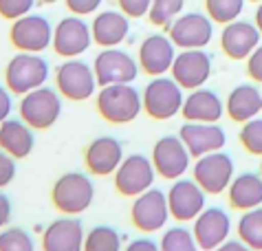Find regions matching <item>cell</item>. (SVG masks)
Masks as SVG:
<instances>
[{
	"label": "cell",
	"instance_id": "obj_1",
	"mask_svg": "<svg viewBox=\"0 0 262 251\" xmlns=\"http://www.w3.org/2000/svg\"><path fill=\"white\" fill-rule=\"evenodd\" d=\"M95 108L104 121L123 126L135 121L139 113H143V101L141 93L133 84H111L99 88L95 95Z\"/></svg>",
	"mask_w": 262,
	"mask_h": 251
},
{
	"label": "cell",
	"instance_id": "obj_2",
	"mask_svg": "<svg viewBox=\"0 0 262 251\" xmlns=\"http://www.w3.org/2000/svg\"><path fill=\"white\" fill-rule=\"evenodd\" d=\"M95 201V183L84 172H67L51 187V203L62 216H79Z\"/></svg>",
	"mask_w": 262,
	"mask_h": 251
},
{
	"label": "cell",
	"instance_id": "obj_3",
	"mask_svg": "<svg viewBox=\"0 0 262 251\" xmlns=\"http://www.w3.org/2000/svg\"><path fill=\"white\" fill-rule=\"evenodd\" d=\"M49 62L40 53H16L7 62L5 69V86L11 95H27L35 88L45 86L49 79Z\"/></svg>",
	"mask_w": 262,
	"mask_h": 251
},
{
	"label": "cell",
	"instance_id": "obj_4",
	"mask_svg": "<svg viewBox=\"0 0 262 251\" xmlns=\"http://www.w3.org/2000/svg\"><path fill=\"white\" fill-rule=\"evenodd\" d=\"M141 101H143V113L150 119L167 121L174 115L181 113L185 95H183V88L174 82L172 77L159 75V77H152L145 84L141 93Z\"/></svg>",
	"mask_w": 262,
	"mask_h": 251
},
{
	"label": "cell",
	"instance_id": "obj_5",
	"mask_svg": "<svg viewBox=\"0 0 262 251\" xmlns=\"http://www.w3.org/2000/svg\"><path fill=\"white\" fill-rule=\"evenodd\" d=\"M20 119L33 130H49L62 115V95L51 86H40L23 95L18 104Z\"/></svg>",
	"mask_w": 262,
	"mask_h": 251
},
{
	"label": "cell",
	"instance_id": "obj_6",
	"mask_svg": "<svg viewBox=\"0 0 262 251\" xmlns=\"http://www.w3.org/2000/svg\"><path fill=\"white\" fill-rule=\"evenodd\" d=\"M55 91L69 101H86L97 91L95 71L89 62L71 57L55 69Z\"/></svg>",
	"mask_w": 262,
	"mask_h": 251
},
{
	"label": "cell",
	"instance_id": "obj_7",
	"mask_svg": "<svg viewBox=\"0 0 262 251\" xmlns=\"http://www.w3.org/2000/svg\"><path fill=\"white\" fill-rule=\"evenodd\" d=\"M155 165L145 154H128L113 174V185L117 194L126 198H137L145 190L155 185Z\"/></svg>",
	"mask_w": 262,
	"mask_h": 251
},
{
	"label": "cell",
	"instance_id": "obj_8",
	"mask_svg": "<svg viewBox=\"0 0 262 251\" xmlns=\"http://www.w3.org/2000/svg\"><path fill=\"white\" fill-rule=\"evenodd\" d=\"M192 179L203 187L205 194H223V192H227L231 179H234V159L223 150L199 157L192 165Z\"/></svg>",
	"mask_w": 262,
	"mask_h": 251
},
{
	"label": "cell",
	"instance_id": "obj_9",
	"mask_svg": "<svg viewBox=\"0 0 262 251\" xmlns=\"http://www.w3.org/2000/svg\"><path fill=\"white\" fill-rule=\"evenodd\" d=\"M97 86H111V84H133L139 75V62L135 60L128 51L119 47L101 49L93 62Z\"/></svg>",
	"mask_w": 262,
	"mask_h": 251
},
{
	"label": "cell",
	"instance_id": "obj_10",
	"mask_svg": "<svg viewBox=\"0 0 262 251\" xmlns=\"http://www.w3.org/2000/svg\"><path fill=\"white\" fill-rule=\"evenodd\" d=\"M9 42L16 51L23 53H42L53 42V27L47 16L40 13H27V16L13 20L9 29Z\"/></svg>",
	"mask_w": 262,
	"mask_h": 251
},
{
	"label": "cell",
	"instance_id": "obj_11",
	"mask_svg": "<svg viewBox=\"0 0 262 251\" xmlns=\"http://www.w3.org/2000/svg\"><path fill=\"white\" fill-rule=\"evenodd\" d=\"M167 218H170V207H167V194L163 190L152 185L139 194L130 205V220L139 232L155 234L163 229Z\"/></svg>",
	"mask_w": 262,
	"mask_h": 251
},
{
	"label": "cell",
	"instance_id": "obj_12",
	"mask_svg": "<svg viewBox=\"0 0 262 251\" xmlns=\"http://www.w3.org/2000/svg\"><path fill=\"white\" fill-rule=\"evenodd\" d=\"M150 161H152V165H155V172L165 181L183 179V174L192 165V157L179 135L177 137L165 135L161 139H157L155 148H152Z\"/></svg>",
	"mask_w": 262,
	"mask_h": 251
},
{
	"label": "cell",
	"instance_id": "obj_13",
	"mask_svg": "<svg viewBox=\"0 0 262 251\" xmlns=\"http://www.w3.org/2000/svg\"><path fill=\"white\" fill-rule=\"evenodd\" d=\"M170 73V77L181 88H187V91L203 88L212 77V55L205 49H183L174 57Z\"/></svg>",
	"mask_w": 262,
	"mask_h": 251
},
{
	"label": "cell",
	"instance_id": "obj_14",
	"mask_svg": "<svg viewBox=\"0 0 262 251\" xmlns=\"http://www.w3.org/2000/svg\"><path fill=\"white\" fill-rule=\"evenodd\" d=\"M91 44H93L91 25L82 16H67L53 27V42H51V47L64 60L79 57L89 51Z\"/></svg>",
	"mask_w": 262,
	"mask_h": 251
},
{
	"label": "cell",
	"instance_id": "obj_15",
	"mask_svg": "<svg viewBox=\"0 0 262 251\" xmlns=\"http://www.w3.org/2000/svg\"><path fill=\"white\" fill-rule=\"evenodd\" d=\"M167 35L177 49H205L214 38V22L199 11L181 13L167 29Z\"/></svg>",
	"mask_w": 262,
	"mask_h": 251
},
{
	"label": "cell",
	"instance_id": "obj_16",
	"mask_svg": "<svg viewBox=\"0 0 262 251\" xmlns=\"http://www.w3.org/2000/svg\"><path fill=\"white\" fill-rule=\"evenodd\" d=\"M207 194L194 179H177L167 190V207L170 216L179 223H190L205 210Z\"/></svg>",
	"mask_w": 262,
	"mask_h": 251
},
{
	"label": "cell",
	"instance_id": "obj_17",
	"mask_svg": "<svg viewBox=\"0 0 262 251\" xmlns=\"http://www.w3.org/2000/svg\"><path fill=\"white\" fill-rule=\"evenodd\" d=\"M174 42L170 40V35L165 33H150L148 38H143L139 44V69L150 77H159L170 73L177 51H174Z\"/></svg>",
	"mask_w": 262,
	"mask_h": 251
},
{
	"label": "cell",
	"instance_id": "obj_18",
	"mask_svg": "<svg viewBox=\"0 0 262 251\" xmlns=\"http://www.w3.org/2000/svg\"><path fill=\"white\" fill-rule=\"evenodd\" d=\"M231 218L223 207H205L194 218V240L201 251H214L229 238Z\"/></svg>",
	"mask_w": 262,
	"mask_h": 251
},
{
	"label": "cell",
	"instance_id": "obj_19",
	"mask_svg": "<svg viewBox=\"0 0 262 251\" xmlns=\"http://www.w3.org/2000/svg\"><path fill=\"white\" fill-rule=\"evenodd\" d=\"M179 137H181V141L185 143L192 159L205 157L209 152H218L227 143V135H225V130L218 123L185 121L179 130Z\"/></svg>",
	"mask_w": 262,
	"mask_h": 251
},
{
	"label": "cell",
	"instance_id": "obj_20",
	"mask_svg": "<svg viewBox=\"0 0 262 251\" xmlns=\"http://www.w3.org/2000/svg\"><path fill=\"white\" fill-rule=\"evenodd\" d=\"M84 236V225L77 216L55 218L42 232V251H82Z\"/></svg>",
	"mask_w": 262,
	"mask_h": 251
},
{
	"label": "cell",
	"instance_id": "obj_21",
	"mask_svg": "<svg viewBox=\"0 0 262 251\" xmlns=\"http://www.w3.org/2000/svg\"><path fill=\"white\" fill-rule=\"evenodd\" d=\"M260 31L253 22L234 20L229 25H223L221 33V49L229 60H247L260 44Z\"/></svg>",
	"mask_w": 262,
	"mask_h": 251
},
{
	"label": "cell",
	"instance_id": "obj_22",
	"mask_svg": "<svg viewBox=\"0 0 262 251\" xmlns=\"http://www.w3.org/2000/svg\"><path fill=\"white\" fill-rule=\"evenodd\" d=\"M123 161V145L115 137H97L86 145L84 165L93 176H111Z\"/></svg>",
	"mask_w": 262,
	"mask_h": 251
},
{
	"label": "cell",
	"instance_id": "obj_23",
	"mask_svg": "<svg viewBox=\"0 0 262 251\" xmlns=\"http://www.w3.org/2000/svg\"><path fill=\"white\" fill-rule=\"evenodd\" d=\"M181 115L185 121L194 123H218L225 115V101L218 97L216 91L203 86L190 91L183 101V108H181Z\"/></svg>",
	"mask_w": 262,
	"mask_h": 251
},
{
	"label": "cell",
	"instance_id": "obj_24",
	"mask_svg": "<svg viewBox=\"0 0 262 251\" xmlns=\"http://www.w3.org/2000/svg\"><path fill=\"white\" fill-rule=\"evenodd\" d=\"M91 33H93V42L101 49L119 47L130 33V18L126 13L115 9L99 11L91 22Z\"/></svg>",
	"mask_w": 262,
	"mask_h": 251
},
{
	"label": "cell",
	"instance_id": "obj_25",
	"mask_svg": "<svg viewBox=\"0 0 262 251\" xmlns=\"http://www.w3.org/2000/svg\"><path fill=\"white\" fill-rule=\"evenodd\" d=\"M35 148V135L33 128L27 126L23 119L9 117L0 123V150H5L13 159H27Z\"/></svg>",
	"mask_w": 262,
	"mask_h": 251
},
{
	"label": "cell",
	"instance_id": "obj_26",
	"mask_svg": "<svg viewBox=\"0 0 262 251\" xmlns=\"http://www.w3.org/2000/svg\"><path fill=\"white\" fill-rule=\"evenodd\" d=\"M225 113L231 121L245 123L260 117L262 113V93L256 84H238L234 91L227 95V104H225Z\"/></svg>",
	"mask_w": 262,
	"mask_h": 251
},
{
	"label": "cell",
	"instance_id": "obj_27",
	"mask_svg": "<svg viewBox=\"0 0 262 251\" xmlns=\"http://www.w3.org/2000/svg\"><path fill=\"white\" fill-rule=\"evenodd\" d=\"M229 205L238 212H249L262 205V176L260 172H243L231 179L227 187Z\"/></svg>",
	"mask_w": 262,
	"mask_h": 251
},
{
	"label": "cell",
	"instance_id": "obj_28",
	"mask_svg": "<svg viewBox=\"0 0 262 251\" xmlns=\"http://www.w3.org/2000/svg\"><path fill=\"white\" fill-rule=\"evenodd\" d=\"M238 238L251 251H262V205L249 212H243L236 225Z\"/></svg>",
	"mask_w": 262,
	"mask_h": 251
},
{
	"label": "cell",
	"instance_id": "obj_29",
	"mask_svg": "<svg viewBox=\"0 0 262 251\" xmlns=\"http://www.w3.org/2000/svg\"><path fill=\"white\" fill-rule=\"evenodd\" d=\"M82 251H121V236L111 225H97L84 236Z\"/></svg>",
	"mask_w": 262,
	"mask_h": 251
},
{
	"label": "cell",
	"instance_id": "obj_30",
	"mask_svg": "<svg viewBox=\"0 0 262 251\" xmlns=\"http://www.w3.org/2000/svg\"><path fill=\"white\" fill-rule=\"evenodd\" d=\"M183 7H185V0H152L150 11H148L150 25L170 29L172 22L181 16Z\"/></svg>",
	"mask_w": 262,
	"mask_h": 251
},
{
	"label": "cell",
	"instance_id": "obj_31",
	"mask_svg": "<svg viewBox=\"0 0 262 251\" xmlns=\"http://www.w3.org/2000/svg\"><path fill=\"white\" fill-rule=\"evenodd\" d=\"M205 9L212 22L229 25L240 18L245 9V0H205Z\"/></svg>",
	"mask_w": 262,
	"mask_h": 251
},
{
	"label": "cell",
	"instance_id": "obj_32",
	"mask_svg": "<svg viewBox=\"0 0 262 251\" xmlns=\"http://www.w3.org/2000/svg\"><path fill=\"white\" fill-rule=\"evenodd\" d=\"M159 249L161 251H201L194 240V234L181 225L165 229V234L161 236V242H159Z\"/></svg>",
	"mask_w": 262,
	"mask_h": 251
},
{
	"label": "cell",
	"instance_id": "obj_33",
	"mask_svg": "<svg viewBox=\"0 0 262 251\" xmlns=\"http://www.w3.org/2000/svg\"><path fill=\"white\" fill-rule=\"evenodd\" d=\"M0 251H35V240L23 227H5L0 232Z\"/></svg>",
	"mask_w": 262,
	"mask_h": 251
},
{
	"label": "cell",
	"instance_id": "obj_34",
	"mask_svg": "<svg viewBox=\"0 0 262 251\" xmlns=\"http://www.w3.org/2000/svg\"><path fill=\"white\" fill-rule=\"evenodd\" d=\"M238 139L249 154L262 157V117H253V119L245 121L238 132Z\"/></svg>",
	"mask_w": 262,
	"mask_h": 251
},
{
	"label": "cell",
	"instance_id": "obj_35",
	"mask_svg": "<svg viewBox=\"0 0 262 251\" xmlns=\"http://www.w3.org/2000/svg\"><path fill=\"white\" fill-rule=\"evenodd\" d=\"M38 0H0V18L5 20H18L33 11Z\"/></svg>",
	"mask_w": 262,
	"mask_h": 251
},
{
	"label": "cell",
	"instance_id": "obj_36",
	"mask_svg": "<svg viewBox=\"0 0 262 251\" xmlns=\"http://www.w3.org/2000/svg\"><path fill=\"white\" fill-rule=\"evenodd\" d=\"M119 11L126 13L128 18H143L148 16L152 0H117Z\"/></svg>",
	"mask_w": 262,
	"mask_h": 251
},
{
	"label": "cell",
	"instance_id": "obj_37",
	"mask_svg": "<svg viewBox=\"0 0 262 251\" xmlns=\"http://www.w3.org/2000/svg\"><path fill=\"white\" fill-rule=\"evenodd\" d=\"M16 172H18L16 159L9 157L5 150H0V190H5L9 183H13Z\"/></svg>",
	"mask_w": 262,
	"mask_h": 251
},
{
	"label": "cell",
	"instance_id": "obj_38",
	"mask_svg": "<svg viewBox=\"0 0 262 251\" xmlns=\"http://www.w3.org/2000/svg\"><path fill=\"white\" fill-rule=\"evenodd\" d=\"M67 3V9L73 13V16H91L95 13L104 0H64Z\"/></svg>",
	"mask_w": 262,
	"mask_h": 251
},
{
	"label": "cell",
	"instance_id": "obj_39",
	"mask_svg": "<svg viewBox=\"0 0 262 251\" xmlns=\"http://www.w3.org/2000/svg\"><path fill=\"white\" fill-rule=\"evenodd\" d=\"M247 75H249L256 84H262V44L247 57Z\"/></svg>",
	"mask_w": 262,
	"mask_h": 251
},
{
	"label": "cell",
	"instance_id": "obj_40",
	"mask_svg": "<svg viewBox=\"0 0 262 251\" xmlns=\"http://www.w3.org/2000/svg\"><path fill=\"white\" fill-rule=\"evenodd\" d=\"M11 110H13V95L7 86H0V123L9 119Z\"/></svg>",
	"mask_w": 262,
	"mask_h": 251
},
{
	"label": "cell",
	"instance_id": "obj_41",
	"mask_svg": "<svg viewBox=\"0 0 262 251\" xmlns=\"http://www.w3.org/2000/svg\"><path fill=\"white\" fill-rule=\"evenodd\" d=\"M123 251H161V249H159V245L152 238H148V236H141V238L130 240Z\"/></svg>",
	"mask_w": 262,
	"mask_h": 251
},
{
	"label": "cell",
	"instance_id": "obj_42",
	"mask_svg": "<svg viewBox=\"0 0 262 251\" xmlns=\"http://www.w3.org/2000/svg\"><path fill=\"white\" fill-rule=\"evenodd\" d=\"M11 212H13V207H11V198L7 196L3 190H0V232H3L5 227L9 225Z\"/></svg>",
	"mask_w": 262,
	"mask_h": 251
},
{
	"label": "cell",
	"instance_id": "obj_43",
	"mask_svg": "<svg viewBox=\"0 0 262 251\" xmlns=\"http://www.w3.org/2000/svg\"><path fill=\"white\" fill-rule=\"evenodd\" d=\"M214 251H251V249L247 247V245H245V242L240 240V238H236V240H229V238H227V240H225L221 247H216Z\"/></svg>",
	"mask_w": 262,
	"mask_h": 251
},
{
	"label": "cell",
	"instance_id": "obj_44",
	"mask_svg": "<svg viewBox=\"0 0 262 251\" xmlns=\"http://www.w3.org/2000/svg\"><path fill=\"white\" fill-rule=\"evenodd\" d=\"M253 25L258 27V31L262 35V3H258V9H256V13H253Z\"/></svg>",
	"mask_w": 262,
	"mask_h": 251
},
{
	"label": "cell",
	"instance_id": "obj_45",
	"mask_svg": "<svg viewBox=\"0 0 262 251\" xmlns=\"http://www.w3.org/2000/svg\"><path fill=\"white\" fill-rule=\"evenodd\" d=\"M38 3H42V5H53V3H57V0H38Z\"/></svg>",
	"mask_w": 262,
	"mask_h": 251
},
{
	"label": "cell",
	"instance_id": "obj_46",
	"mask_svg": "<svg viewBox=\"0 0 262 251\" xmlns=\"http://www.w3.org/2000/svg\"><path fill=\"white\" fill-rule=\"evenodd\" d=\"M262 159V157H260ZM260 176H262V161H260Z\"/></svg>",
	"mask_w": 262,
	"mask_h": 251
},
{
	"label": "cell",
	"instance_id": "obj_47",
	"mask_svg": "<svg viewBox=\"0 0 262 251\" xmlns=\"http://www.w3.org/2000/svg\"><path fill=\"white\" fill-rule=\"evenodd\" d=\"M249 3H262V0H249Z\"/></svg>",
	"mask_w": 262,
	"mask_h": 251
}]
</instances>
